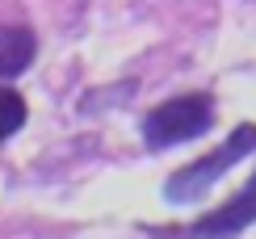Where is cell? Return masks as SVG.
I'll return each mask as SVG.
<instances>
[{
  "label": "cell",
  "mask_w": 256,
  "mask_h": 239,
  "mask_svg": "<svg viewBox=\"0 0 256 239\" xmlns=\"http://www.w3.org/2000/svg\"><path fill=\"white\" fill-rule=\"evenodd\" d=\"M214 126V101L206 92H189V96H172V101L156 105L143 118V138L147 147H172V143H189V138L206 134Z\"/></svg>",
  "instance_id": "cell-2"
},
{
  "label": "cell",
  "mask_w": 256,
  "mask_h": 239,
  "mask_svg": "<svg viewBox=\"0 0 256 239\" xmlns=\"http://www.w3.org/2000/svg\"><path fill=\"white\" fill-rule=\"evenodd\" d=\"M26 96H21L17 88H4L0 84V138H8V134H17L21 126H26Z\"/></svg>",
  "instance_id": "cell-5"
},
{
  "label": "cell",
  "mask_w": 256,
  "mask_h": 239,
  "mask_svg": "<svg viewBox=\"0 0 256 239\" xmlns=\"http://www.w3.org/2000/svg\"><path fill=\"white\" fill-rule=\"evenodd\" d=\"M252 222H256V172L227 206H218L214 214H206V218L198 222V231L202 235H236V231H244V226H252Z\"/></svg>",
  "instance_id": "cell-3"
},
{
  "label": "cell",
  "mask_w": 256,
  "mask_h": 239,
  "mask_svg": "<svg viewBox=\"0 0 256 239\" xmlns=\"http://www.w3.org/2000/svg\"><path fill=\"white\" fill-rule=\"evenodd\" d=\"M38 38L26 26H0V80H13L34 63Z\"/></svg>",
  "instance_id": "cell-4"
},
{
  "label": "cell",
  "mask_w": 256,
  "mask_h": 239,
  "mask_svg": "<svg viewBox=\"0 0 256 239\" xmlns=\"http://www.w3.org/2000/svg\"><path fill=\"white\" fill-rule=\"evenodd\" d=\"M248 151H256V122L236 126V130H231V138H227L218 151H210V156H202V160H194V164H185L180 172H172V180L164 184V198L176 202V206L198 202L202 193H206L231 164H240Z\"/></svg>",
  "instance_id": "cell-1"
}]
</instances>
